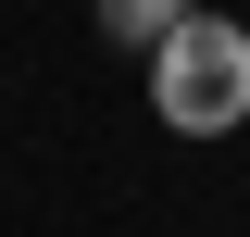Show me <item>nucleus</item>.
Wrapping results in <instances>:
<instances>
[{"mask_svg":"<svg viewBox=\"0 0 250 237\" xmlns=\"http://www.w3.org/2000/svg\"><path fill=\"white\" fill-rule=\"evenodd\" d=\"M138 62H150V113L175 138H238L250 125V25L238 13H175Z\"/></svg>","mask_w":250,"mask_h":237,"instance_id":"obj_1","label":"nucleus"},{"mask_svg":"<svg viewBox=\"0 0 250 237\" xmlns=\"http://www.w3.org/2000/svg\"><path fill=\"white\" fill-rule=\"evenodd\" d=\"M88 13H100V38H113V50H150V38L188 13V0H88Z\"/></svg>","mask_w":250,"mask_h":237,"instance_id":"obj_2","label":"nucleus"}]
</instances>
